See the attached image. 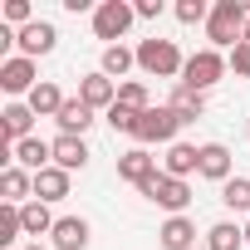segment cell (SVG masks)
<instances>
[{"instance_id": "obj_1", "label": "cell", "mask_w": 250, "mask_h": 250, "mask_svg": "<svg viewBox=\"0 0 250 250\" xmlns=\"http://www.w3.org/2000/svg\"><path fill=\"white\" fill-rule=\"evenodd\" d=\"M245 20H250V10L240 5V0H216V5H211V20H206L211 49H235V44L245 40Z\"/></svg>"}, {"instance_id": "obj_2", "label": "cell", "mask_w": 250, "mask_h": 250, "mask_svg": "<svg viewBox=\"0 0 250 250\" xmlns=\"http://www.w3.org/2000/svg\"><path fill=\"white\" fill-rule=\"evenodd\" d=\"M138 69H143V74H152V79H177V83H182L187 59H182L177 40L152 35V40H143V44H138Z\"/></svg>"}, {"instance_id": "obj_3", "label": "cell", "mask_w": 250, "mask_h": 250, "mask_svg": "<svg viewBox=\"0 0 250 250\" xmlns=\"http://www.w3.org/2000/svg\"><path fill=\"white\" fill-rule=\"evenodd\" d=\"M226 69H230V64H226V54L206 44V49H196V54L187 59V69H182V83H187V88H196V93H206V88H216V83L226 79Z\"/></svg>"}, {"instance_id": "obj_4", "label": "cell", "mask_w": 250, "mask_h": 250, "mask_svg": "<svg viewBox=\"0 0 250 250\" xmlns=\"http://www.w3.org/2000/svg\"><path fill=\"white\" fill-rule=\"evenodd\" d=\"M138 10L128 5V0H103V5H93V35L108 40V44H123V35L133 30Z\"/></svg>"}, {"instance_id": "obj_5", "label": "cell", "mask_w": 250, "mask_h": 250, "mask_svg": "<svg viewBox=\"0 0 250 250\" xmlns=\"http://www.w3.org/2000/svg\"><path fill=\"white\" fill-rule=\"evenodd\" d=\"M177 133H182V118H177L167 103H162V108L152 103V108L138 118V133H133V138H138V147H152V143H167V147H172Z\"/></svg>"}, {"instance_id": "obj_6", "label": "cell", "mask_w": 250, "mask_h": 250, "mask_svg": "<svg viewBox=\"0 0 250 250\" xmlns=\"http://www.w3.org/2000/svg\"><path fill=\"white\" fill-rule=\"evenodd\" d=\"M143 196L152 201V206H162V211H172V216H187V206H191V187L182 182V177H152L147 187H143Z\"/></svg>"}, {"instance_id": "obj_7", "label": "cell", "mask_w": 250, "mask_h": 250, "mask_svg": "<svg viewBox=\"0 0 250 250\" xmlns=\"http://www.w3.org/2000/svg\"><path fill=\"white\" fill-rule=\"evenodd\" d=\"M0 88L10 93V103L25 93H35L40 88V74H35V59H25V54H15V59H0Z\"/></svg>"}, {"instance_id": "obj_8", "label": "cell", "mask_w": 250, "mask_h": 250, "mask_svg": "<svg viewBox=\"0 0 250 250\" xmlns=\"http://www.w3.org/2000/svg\"><path fill=\"white\" fill-rule=\"evenodd\" d=\"M25 138H35V108L15 98V103H5V113H0V143L15 147Z\"/></svg>"}, {"instance_id": "obj_9", "label": "cell", "mask_w": 250, "mask_h": 250, "mask_svg": "<svg viewBox=\"0 0 250 250\" xmlns=\"http://www.w3.org/2000/svg\"><path fill=\"white\" fill-rule=\"evenodd\" d=\"M54 44H59V30H54L49 20H35V25L15 30V49H20L25 59H44V54H54Z\"/></svg>"}, {"instance_id": "obj_10", "label": "cell", "mask_w": 250, "mask_h": 250, "mask_svg": "<svg viewBox=\"0 0 250 250\" xmlns=\"http://www.w3.org/2000/svg\"><path fill=\"white\" fill-rule=\"evenodd\" d=\"M79 98H83L93 113H108V108L118 103V83H113L103 69H93V74H83V79H79Z\"/></svg>"}, {"instance_id": "obj_11", "label": "cell", "mask_w": 250, "mask_h": 250, "mask_svg": "<svg viewBox=\"0 0 250 250\" xmlns=\"http://www.w3.org/2000/svg\"><path fill=\"white\" fill-rule=\"evenodd\" d=\"M118 177H123V182H133V187L143 191V187H147L152 177H162V172H157V157H152L147 147H133V152H123V157H118Z\"/></svg>"}, {"instance_id": "obj_12", "label": "cell", "mask_w": 250, "mask_h": 250, "mask_svg": "<svg viewBox=\"0 0 250 250\" xmlns=\"http://www.w3.org/2000/svg\"><path fill=\"white\" fill-rule=\"evenodd\" d=\"M0 196H5V206L35 201V177H30L25 167H0Z\"/></svg>"}, {"instance_id": "obj_13", "label": "cell", "mask_w": 250, "mask_h": 250, "mask_svg": "<svg viewBox=\"0 0 250 250\" xmlns=\"http://www.w3.org/2000/svg\"><path fill=\"white\" fill-rule=\"evenodd\" d=\"M54 123H59V133H64V138H83V133L93 128V108H88L83 98H64V108H59Z\"/></svg>"}, {"instance_id": "obj_14", "label": "cell", "mask_w": 250, "mask_h": 250, "mask_svg": "<svg viewBox=\"0 0 250 250\" xmlns=\"http://www.w3.org/2000/svg\"><path fill=\"white\" fill-rule=\"evenodd\" d=\"M162 172L187 182L191 172H201V147H191V143H172V147H167V157H162Z\"/></svg>"}, {"instance_id": "obj_15", "label": "cell", "mask_w": 250, "mask_h": 250, "mask_svg": "<svg viewBox=\"0 0 250 250\" xmlns=\"http://www.w3.org/2000/svg\"><path fill=\"white\" fill-rule=\"evenodd\" d=\"M49 235H54V250H88V221L83 216H59Z\"/></svg>"}, {"instance_id": "obj_16", "label": "cell", "mask_w": 250, "mask_h": 250, "mask_svg": "<svg viewBox=\"0 0 250 250\" xmlns=\"http://www.w3.org/2000/svg\"><path fill=\"white\" fill-rule=\"evenodd\" d=\"M54 167H64L69 177H74V172H83V167H88V143H83V138H64V133H59V138H54Z\"/></svg>"}, {"instance_id": "obj_17", "label": "cell", "mask_w": 250, "mask_h": 250, "mask_svg": "<svg viewBox=\"0 0 250 250\" xmlns=\"http://www.w3.org/2000/svg\"><path fill=\"white\" fill-rule=\"evenodd\" d=\"M157 240H162V250H191V245H196V226H191V216H167L162 230H157Z\"/></svg>"}, {"instance_id": "obj_18", "label": "cell", "mask_w": 250, "mask_h": 250, "mask_svg": "<svg viewBox=\"0 0 250 250\" xmlns=\"http://www.w3.org/2000/svg\"><path fill=\"white\" fill-rule=\"evenodd\" d=\"M113 83L123 79V83H128V74L138 69V49H128V44H103V64H98Z\"/></svg>"}, {"instance_id": "obj_19", "label": "cell", "mask_w": 250, "mask_h": 250, "mask_svg": "<svg viewBox=\"0 0 250 250\" xmlns=\"http://www.w3.org/2000/svg\"><path fill=\"white\" fill-rule=\"evenodd\" d=\"M167 108L182 118V128H187V123H196V118L206 113V93H196V88L177 83V88H172V98H167Z\"/></svg>"}, {"instance_id": "obj_20", "label": "cell", "mask_w": 250, "mask_h": 250, "mask_svg": "<svg viewBox=\"0 0 250 250\" xmlns=\"http://www.w3.org/2000/svg\"><path fill=\"white\" fill-rule=\"evenodd\" d=\"M201 177H211V182H230V147L226 143H201Z\"/></svg>"}, {"instance_id": "obj_21", "label": "cell", "mask_w": 250, "mask_h": 250, "mask_svg": "<svg viewBox=\"0 0 250 250\" xmlns=\"http://www.w3.org/2000/svg\"><path fill=\"white\" fill-rule=\"evenodd\" d=\"M64 196H69V172H64V167H44V172L35 177V201L49 206V201H64Z\"/></svg>"}, {"instance_id": "obj_22", "label": "cell", "mask_w": 250, "mask_h": 250, "mask_svg": "<svg viewBox=\"0 0 250 250\" xmlns=\"http://www.w3.org/2000/svg\"><path fill=\"white\" fill-rule=\"evenodd\" d=\"M30 108H35V118H59V108H64V93H59V83H49V79H40V88L25 98Z\"/></svg>"}, {"instance_id": "obj_23", "label": "cell", "mask_w": 250, "mask_h": 250, "mask_svg": "<svg viewBox=\"0 0 250 250\" xmlns=\"http://www.w3.org/2000/svg\"><path fill=\"white\" fill-rule=\"evenodd\" d=\"M240 245H245V226L235 221H216L206 230V250H240Z\"/></svg>"}, {"instance_id": "obj_24", "label": "cell", "mask_w": 250, "mask_h": 250, "mask_svg": "<svg viewBox=\"0 0 250 250\" xmlns=\"http://www.w3.org/2000/svg\"><path fill=\"white\" fill-rule=\"evenodd\" d=\"M20 221H25V235H49L59 216H49L44 201H25V206H20Z\"/></svg>"}, {"instance_id": "obj_25", "label": "cell", "mask_w": 250, "mask_h": 250, "mask_svg": "<svg viewBox=\"0 0 250 250\" xmlns=\"http://www.w3.org/2000/svg\"><path fill=\"white\" fill-rule=\"evenodd\" d=\"M118 103L133 108V113H147V108H152V93H147L143 79H128V83H118Z\"/></svg>"}, {"instance_id": "obj_26", "label": "cell", "mask_w": 250, "mask_h": 250, "mask_svg": "<svg viewBox=\"0 0 250 250\" xmlns=\"http://www.w3.org/2000/svg\"><path fill=\"white\" fill-rule=\"evenodd\" d=\"M221 201H226L230 211H250V177H230V182L221 187Z\"/></svg>"}, {"instance_id": "obj_27", "label": "cell", "mask_w": 250, "mask_h": 250, "mask_svg": "<svg viewBox=\"0 0 250 250\" xmlns=\"http://www.w3.org/2000/svg\"><path fill=\"white\" fill-rule=\"evenodd\" d=\"M25 235V221H20V206H0V245H15Z\"/></svg>"}, {"instance_id": "obj_28", "label": "cell", "mask_w": 250, "mask_h": 250, "mask_svg": "<svg viewBox=\"0 0 250 250\" xmlns=\"http://www.w3.org/2000/svg\"><path fill=\"white\" fill-rule=\"evenodd\" d=\"M103 118H108V128H113V133H128V138H133V133H138V118H143V113L123 108V103H113V108H108Z\"/></svg>"}, {"instance_id": "obj_29", "label": "cell", "mask_w": 250, "mask_h": 250, "mask_svg": "<svg viewBox=\"0 0 250 250\" xmlns=\"http://www.w3.org/2000/svg\"><path fill=\"white\" fill-rule=\"evenodd\" d=\"M177 20L182 25H206L211 20V5H206V0H177Z\"/></svg>"}, {"instance_id": "obj_30", "label": "cell", "mask_w": 250, "mask_h": 250, "mask_svg": "<svg viewBox=\"0 0 250 250\" xmlns=\"http://www.w3.org/2000/svg\"><path fill=\"white\" fill-rule=\"evenodd\" d=\"M5 25H35V10H30V0H5Z\"/></svg>"}, {"instance_id": "obj_31", "label": "cell", "mask_w": 250, "mask_h": 250, "mask_svg": "<svg viewBox=\"0 0 250 250\" xmlns=\"http://www.w3.org/2000/svg\"><path fill=\"white\" fill-rule=\"evenodd\" d=\"M226 64H230V69H235V74H240V79H250V44H245V40H240V44H235V49H230V54H226Z\"/></svg>"}, {"instance_id": "obj_32", "label": "cell", "mask_w": 250, "mask_h": 250, "mask_svg": "<svg viewBox=\"0 0 250 250\" xmlns=\"http://www.w3.org/2000/svg\"><path fill=\"white\" fill-rule=\"evenodd\" d=\"M133 10H138V20H162V10H167V5H162V0H138Z\"/></svg>"}, {"instance_id": "obj_33", "label": "cell", "mask_w": 250, "mask_h": 250, "mask_svg": "<svg viewBox=\"0 0 250 250\" xmlns=\"http://www.w3.org/2000/svg\"><path fill=\"white\" fill-rule=\"evenodd\" d=\"M25 250H49V245H40V240H30V245H25Z\"/></svg>"}, {"instance_id": "obj_34", "label": "cell", "mask_w": 250, "mask_h": 250, "mask_svg": "<svg viewBox=\"0 0 250 250\" xmlns=\"http://www.w3.org/2000/svg\"><path fill=\"white\" fill-rule=\"evenodd\" d=\"M245 44H250V20H245Z\"/></svg>"}, {"instance_id": "obj_35", "label": "cell", "mask_w": 250, "mask_h": 250, "mask_svg": "<svg viewBox=\"0 0 250 250\" xmlns=\"http://www.w3.org/2000/svg\"><path fill=\"white\" fill-rule=\"evenodd\" d=\"M245 245H250V221H245Z\"/></svg>"}]
</instances>
